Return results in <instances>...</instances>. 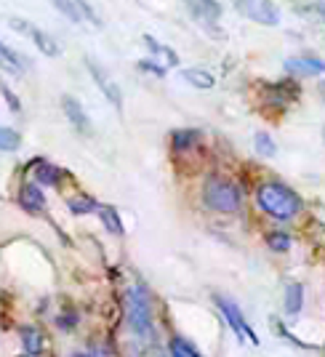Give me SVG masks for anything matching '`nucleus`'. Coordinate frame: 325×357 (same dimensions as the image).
Returning <instances> with one entry per match:
<instances>
[{"label": "nucleus", "mask_w": 325, "mask_h": 357, "mask_svg": "<svg viewBox=\"0 0 325 357\" xmlns=\"http://www.w3.org/2000/svg\"><path fill=\"white\" fill-rule=\"evenodd\" d=\"M256 206L264 211L266 216L288 222L301 213V197L280 181H264L256 190Z\"/></svg>", "instance_id": "1"}, {"label": "nucleus", "mask_w": 325, "mask_h": 357, "mask_svg": "<svg viewBox=\"0 0 325 357\" xmlns=\"http://www.w3.org/2000/svg\"><path fill=\"white\" fill-rule=\"evenodd\" d=\"M203 203H206V208L216 211V213H237L243 206V195H240L235 181L211 176L203 184Z\"/></svg>", "instance_id": "2"}, {"label": "nucleus", "mask_w": 325, "mask_h": 357, "mask_svg": "<svg viewBox=\"0 0 325 357\" xmlns=\"http://www.w3.org/2000/svg\"><path fill=\"white\" fill-rule=\"evenodd\" d=\"M126 320L136 336H149L152 333V312H149V301L144 291L128 288L126 294Z\"/></svg>", "instance_id": "3"}, {"label": "nucleus", "mask_w": 325, "mask_h": 357, "mask_svg": "<svg viewBox=\"0 0 325 357\" xmlns=\"http://www.w3.org/2000/svg\"><path fill=\"white\" fill-rule=\"evenodd\" d=\"M8 24H11L19 35H24V38H27V40H30V43L35 45L43 56H51V59H54V56H59L61 54L59 43H56V40H54L45 30H40L38 24H32V22L22 19V16H11V19H8Z\"/></svg>", "instance_id": "4"}, {"label": "nucleus", "mask_w": 325, "mask_h": 357, "mask_svg": "<svg viewBox=\"0 0 325 357\" xmlns=\"http://www.w3.org/2000/svg\"><path fill=\"white\" fill-rule=\"evenodd\" d=\"M235 8L245 19H251L256 24H264V27H275L280 22V11L272 0H235Z\"/></svg>", "instance_id": "5"}, {"label": "nucleus", "mask_w": 325, "mask_h": 357, "mask_svg": "<svg viewBox=\"0 0 325 357\" xmlns=\"http://www.w3.org/2000/svg\"><path fill=\"white\" fill-rule=\"evenodd\" d=\"M213 301H216V307H219V312H222V317L227 320V326L232 328V333H235L237 339L243 342L245 336L251 339L253 344H259V336L253 333V328L248 326V320L243 317V312H240V307H237L232 298H224V296H213Z\"/></svg>", "instance_id": "6"}, {"label": "nucleus", "mask_w": 325, "mask_h": 357, "mask_svg": "<svg viewBox=\"0 0 325 357\" xmlns=\"http://www.w3.org/2000/svg\"><path fill=\"white\" fill-rule=\"evenodd\" d=\"M86 67H89L93 83L99 86V93H104V99L115 107L118 112H123V93H120V86L109 77V73H104V67H99L93 59H86Z\"/></svg>", "instance_id": "7"}, {"label": "nucleus", "mask_w": 325, "mask_h": 357, "mask_svg": "<svg viewBox=\"0 0 325 357\" xmlns=\"http://www.w3.org/2000/svg\"><path fill=\"white\" fill-rule=\"evenodd\" d=\"M19 206L27 211V213H43V211H45L43 190H40L35 181L22 184V190H19Z\"/></svg>", "instance_id": "8"}, {"label": "nucleus", "mask_w": 325, "mask_h": 357, "mask_svg": "<svg viewBox=\"0 0 325 357\" xmlns=\"http://www.w3.org/2000/svg\"><path fill=\"white\" fill-rule=\"evenodd\" d=\"M61 109H64L67 120L73 123L77 131H83V134H91V120H89V115H86L83 105H80L75 96H61Z\"/></svg>", "instance_id": "9"}, {"label": "nucleus", "mask_w": 325, "mask_h": 357, "mask_svg": "<svg viewBox=\"0 0 325 357\" xmlns=\"http://www.w3.org/2000/svg\"><path fill=\"white\" fill-rule=\"evenodd\" d=\"M285 70L294 75H325V59L320 56H291L285 59Z\"/></svg>", "instance_id": "10"}, {"label": "nucleus", "mask_w": 325, "mask_h": 357, "mask_svg": "<svg viewBox=\"0 0 325 357\" xmlns=\"http://www.w3.org/2000/svg\"><path fill=\"white\" fill-rule=\"evenodd\" d=\"M187 6H190V11H192L203 24H208V22H216L219 16H222V6L216 3V0H184Z\"/></svg>", "instance_id": "11"}, {"label": "nucleus", "mask_w": 325, "mask_h": 357, "mask_svg": "<svg viewBox=\"0 0 325 357\" xmlns=\"http://www.w3.org/2000/svg\"><path fill=\"white\" fill-rule=\"evenodd\" d=\"M22 347H24V352H27V357H40L43 355V333H40V328L35 326H24L22 328Z\"/></svg>", "instance_id": "12"}, {"label": "nucleus", "mask_w": 325, "mask_h": 357, "mask_svg": "<svg viewBox=\"0 0 325 357\" xmlns=\"http://www.w3.org/2000/svg\"><path fill=\"white\" fill-rule=\"evenodd\" d=\"M282 307L288 317H296L304 307V285L301 283H288L285 285V296H282Z\"/></svg>", "instance_id": "13"}, {"label": "nucleus", "mask_w": 325, "mask_h": 357, "mask_svg": "<svg viewBox=\"0 0 325 357\" xmlns=\"http://www.w3.org/2000/svg\"><path fill=\"white\" fill-rule=\"evenodd\" d=\"M61 181V168H56L54 163H48V160H38L35 163V184L40 187V184H45V187H59Z\"/></svg>", "instance_id": "14"}, {"label": "nucleus", "mask_w": 325, "mask_h": 357, "mask_svg": "<svg viewBox=\"0 0 325 357\" xmlns=\"http://www.w3.org/2000/svg\"><path fill=\"white\" fill-rule=\"evenodd\" d=\"M168 355L171 357H206L190 339H184V336H179V333L168 339Z\"/></svg>", "instance_id": "15"}, {"label": "nucleus", "mask_w": 325, "mask_h": 357, "mask_svg": "<svg viewBox=\"0 0 325 357\" xmlns=\"http://www.w3.org/2000/svg\"><path fill=\"white\" fill-rule=\"evenodd\" d=\"M0 64L11 75H24V67H27V61L22 59L16 51H11L6 43H0Z\"/></svg>", "instance_id": "16"}, {"label": "nucleus", "mask_w": 325, "mask_h": 357, "mask_svg": "<svg viewBox=\"0 0 325 357\" xmlns=\"http://www.w3.org/2000/svg\"><path fill=\"white\" fill-rule=\"evenodd\" d=\"M181 77L190 83V86H195V89H213V75L208 73V70H197V67H190V70H184L181 73Z\"/></svg>", "instance_id": "17"}, {"label": "nucleus", "mask_w": 325, "mask_h": 357, "mask_svg": "<svg viewBox=\"0 0 325 357\" xmlns=\"http://www.w3.org/2000/svg\"><path fill=\"white\" fill-rule=\"evenodd\" d=\"M67 208L73 211L75 216H86V213H93V211H99V203L89 197V195H75L67 200Z\"/></svg>", "instance_id": "18"}, {"label": "nucleus", "mask_w": 325, "mask_h": 357, "mask_svg": "<svg viewBox=\"0 0 325 357\" xmlns=\"http://www.w3.org/2000/svg\"><path fill=\"white\" fill-rule=\"evenodd\" d=\"M99 219H102V224L112 232V235H123V222H120V213L112 206H99Z\"/></svg>", "instance_id": "19"}, {"label": "nucleus", "mask_w": 325, "mask_h": 357, "mask_svg": "<svg viewBox=\"0 0 325 357\" xmlns=\"http://www.w3.org/2000/svg\"><path fill=\"white\" fill-rule=\"evenodd\" d=\"M19 147H22L19 131L8 128V126H0V152H16Z\"/></svg>", "instance_id": "20"}, {"label": "nucleus", "mask_w": 325, "mask_h": 357, "mask_svg": "<svg viewBox=\"0 0 325 357\" xmlns=\"http://www.w3.org/2000/svg\"><path fill=\"white\" fill-rule=\"evenodd\" d=\"M253 144H256V152L262 155V158H275L278 155V144H275V139L264 131H259V134L253 136Z\"/></svg>", "instance_id": "21"}, {"label": "nucleus", "mask_w": 325, "mask_h": 357, "mask_svg": "<svg viewBox=\"0 0 325 357\" xmlns=\"http://www.w3.org/2000/svg\"><path fill=\"white\" fill-rule=\"evenodd\" d=\"M54 3V8L59 11V14H64L70 22H75V24H80L83 22V16H80V11H77V3L75 0H51Z\"/></svg>", "instance_id": "22"}, {"label": "nucleus", "mask_w": 325, "mask_h": 357, "mask_svg": "<svg viewBox=\"0 0 325 357\" xmlns=\"http://www.w3.org/2000/svg\"><path fill=\"white\" fill-rule=\"evenodd\" d=\"M144 43H147V48L155 54V56H165L168 59V64H179V56L174 54V48H168V45H162V43H158L155 38H144Z\"/></svg>", "instance_id": "23"}, {"label": "nucleus", "mask_w": 325, "mask_h": 357, "mask_svg": "<svg viewBox=\"0 0 325 357\" xmlns=\"http://www.w3.org/2000/svg\"><path fill=\"white\" fill-rule=\"evenodd\" d=\"M266 245L275 253L291 251V235H285V232H269V235H266Z\"/></svg>", "instance_id": "24"}, {"label": "nucleus", "mask_w": 325, "mask_h": 357, "mask_svg": "<svg viewBox=\"0 0 325 357\" xmlns=\"http://www.w3.org/2000/svg\"><path fill=\"white\" fill-rule=\"evenodd\" d=\"M136 67H139V70H144V73H149V75H155V77H165V67L155 64L152 59H142Z\"/></svg>", "instance_id": "25"}, {"label": "nucleus", "mask_w": 325, "mask_h": 357, "mask_svg": "<svg viewBox=\"0 0 325 357\" xmlns=\"http://www.w3.org/2000/svg\"><path fill=\"white\" fill-rule=\"evenodd\" d=\"M0 93H3V99H6V105L11 107L14 112H22V105H19V99H16L14 93H11V89H8V86H6L3 80H0Z\"/></svg>", "instance_id": "26"}, {"label": "nucleus", "mask_w": 325, "mask_h": 357, "mask_svg": "<svg viewBox=\"0 0 325 357\" xmlns=\"http://www.w3.org/2000/svg\"><path fill=\"white\" fill-rule=\"evenodd\" d=\"M56 326L61 331H70L73 326H77V314H73V317H56Z\"/></svg>", "instance_id": "27"}, {"label": "nucleus", "mask_w": 325, "mask_h": 357, "mask_svg": "<svg viewBox=\"0 0 325 357\" xmlns=\"http://www.w3.org/2000/svg\"><path fill=\"white\" fill-rule=\"evenodd\" d=\"M70 357H107V355L99 352V349H89V352H86V349H80V352H73Z\"/></svg>", "instance_id": "28"}]
</instances>
